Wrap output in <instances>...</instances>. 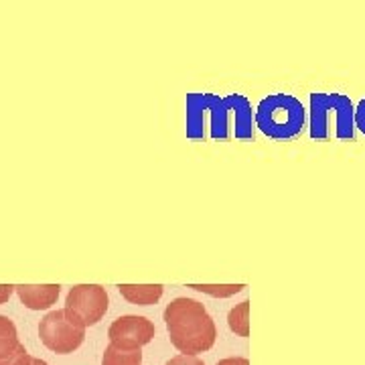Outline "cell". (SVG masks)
Masks as SVG:
<instances>
[{
    "instance_id": "cell-17",
    "label": "cell",
    "mask_w": 365,
    "mask_h": 365,
    "mask_svg": "<svg viewBox=\"0 0 365 365\" xmlns=\"http://www.w3.org/2000/svg\"><path fill=\"white\" fill-rule=\"evenodd\" d=\"M355 128H359L365 134V98L355 106Z\"/></svg>"
},
{
    "instance_id": "cell-5",
    "label": "cell",
    "mask_w": 365,
    "mask_h": 365,
    "mask_svg": "<svg viewBox=\"0 0 365 365\" xmlns=\"http://www.w3.org/2000/svg\"><path fill=\"white\" fill-rule=\"evenodd\" d=\"M108 292L100 284H78L69 290L66 299V313L81 327L98 325L108 313Z\"/></svg>"
},
{
    "instance_id": "cell-3",
    "label": "cell",
    "mask_w": 365,
    "mask_h": 365,
    "mask_svg": "<svg viewBox=\"0 0 365 365\" xmlns=\"http://www.w3.org/2000/svg\"><path fill=\"white\" fill-rule=\"evenodd\" d=\"M307 122V110L299 98L290 93H270L256 108V126L274 140H290L299 136Z\"/></svg>"
},
{
    "instance_id": "cell-14",
    "label": "cell",
    "mask_w": 365,
    "mask_h": 365,
    "mask_svg": "<svg viewBox=\"0 0 365 365\" xmlns=\"http://www.w3.org/2000/svg\"><path fill=\"white\" fill-rule=\"evenodd\" d=\"M227 325L240 337H250V302L244 300L235 304L227 314Z\"/></svg>"
},
{
    "instance_id": "cell-20",
    "label": "cell",
    "mask_w": 365,
    "mask_h": 365,
    "mask_svg": "<svg viewBox=\"0 0 365 365\" xmlns=\"http://www.w3.org/2000/svg\"><path fill=\"white\" fill-rule=\"evenodd\" d=\"M25 365H49V364H47V361H43V359H37V357H29Z\"/></svg>"
},
{
    "instance_id": "cell-9",
    "label": "cell",
    "mask_w": 365,
    "mask_h": 365,
    "mask_svg": "<svg viewBox=\"0 0 365 365\" xmlns=\"http://www.w3.org/2000/svg\"><path fill=\"white\" fill-rule=\"evenodd\" d=\"M14 290L26 309L45 311L57 302L61 287L59 284H16Z\"/></svg>"
},
{
    "instance_id": "cell-4",
    "label": "cell",
    "mask_w": 365,
    "mask_h": 365,
    "mask_svg": "<svg viewBox=\"0 0 365 365\" xmlns=\"http://www.w3.org/2000/svg\"><path fill=\"white\" fill-rule=\"evenodd\" d=\"M39 337L43 345L59 355L73 353L86 339V327L73 321L66 309L47 313L39 323Z\"/></svg>"
},
{
    "instance_id": "cell-10",
    "label": "cell",
    "mask_w": 365,
    "mask_h": 365,
    "mask_svg": "<svg viewBox=\"0 0 365 365\" xmlns=\"http://www.w3.org/2000/svg\"><path fill=\"white\" fill-rule=\"evenodd\" d=\"M207 110L211 116L209 136L213 140H227L232 136V122H230V102L227 98H220L215 93H207Z\"/></svg>"
},
{
    "instance_id": "cell-13",
    "label": "cell",
    "mask_w": 365,
    "mask_h": 365,
    "mask_svg": "<svg viewBox=\"0 0 365 365\" xmlns=\"http://www.w3.org/2000/svg\"><path fill=\"white\" fill-rule=\"evenodd\" d=\"M102 365H143V351L140 349H120L116 345H108L104 351Z\"/></svg>"
},
{
    "instance_id": "cell-16",
    "label": "cell",
    "mask_w": 365,
    "mask_h": 365,
    "mask_svg": "<svg viewBox=\"0 0 365 365\" xmlns=\"http://www.w3.org/2000/svg\"><path fill=\"white\" fill-rule=\"evenodd\" d=\"M165 365H205L197 355H177V357H173L169 359Z\"/></svg>"
},
{
    "instance_id": "cell-15",
    "label": "cell",
    "mask_w": 365,
    "mask_h": 365,
    "mask_svg": "<svg viewBox=\"0 0 365 365\" xmlns=\"http://www.w3.org/2000/svg\"><path fill=\"white\" fill-rule=\"evenodd\" d=\"M187 288H193L197 292H203L215 299H227L232 294H237L244 290V284H187Z\"/></svg>"
},
{
    "instance_id": "cell-6",
    "label": "cell",
    "mask_w": 365,
    "mask_h": 365,
    "mask_svg": "<svg viewBox=\"0 0 365 365\" xmlns=\"http://www.w3.org/2000/svg\"><path fill=\"white\" fill-rule=\"evenodd\" d=\"M155 333H157L155 323L146 317H140V314L118 317L108 329L110 343L120 347V349H128V351L140 349L143 345L150 343L155 339Z\"/></svg>"
},
{
    "instance_id": "cell-19",
    "label": "cell",
    "mask_w": 365,
    "mask_h": 365,
    "mask_svg": "<svg viewBox=\"0 0 365 365\" xmlns=\"http://www.w3.org/2000/svg\"><path fill=\"white\" fill-rule=\"evenodd\" d=\"M217 365H250L246 357H225L222 361H217Z\"/></svg>"
},
{
    "instance_id": "cell-12",
    "label": "cell",
    "mask_w": 365,
    "mask_h": 365,
    "mask_svg": "<svg viewBox=\"0 0 365 365\" xmlns=\"http://www.w3.org/2000/svg\"><path fill=\"white\" fill-rule=\"evenodd\" d=\"M118 290L130 304L150 307L160 300L165 287L163 284H118Z\"/></svg>"
},
{
    "instance_id": "cell-8",
    "label": "cell",
    "mask_w": 365,
    "mask_h": 365,
    "mask_svg": "<svg viewBox=\"0 0 365 365\" xmlns=\"http://www.w3.org/2000/svg\"><path fill=\"white\" fill-rule=\"evenodd\" d=\"M230 112L234 116V136L240 140H254L256 128V114L252 112V104L242 93H230Z\"/></svg>"
},
{
    "instance_id": "cell-11",
    "label": "cell",
    "mask_w": 365,
    "mask_h": 365,
    "mask_svg": "<svg viewBox=\"0 0 365 365\" xmlns=\"http://www.w3.org/2000/svg\"><path fill=\"white\" fill-rule=\"evenodd\" d=\"M187 138L205 140V116H207V93H187Z\"/></svg>"
},
{
    "instance_id": "cell-1",
    "label": "cell",
    "mask_w": 365,
    "mask_h": 365,
    "mask_svg": "<svg viewBox=\"0 0 365 365\" xmlns=\"http://www.w3.org/2000/svg\"><path fill=\"white\" fill-rule=\"evenodd\" d=\"M163 317L169 331L170 343L182 355L205 353L213 347L217 329L207 309L199 300L185 299V297L170 300Z\"/></svg>"
},
{
    "instance_id": "cell-18",
    "label": "cell",
    "mask_w": 365,
    "mask_h": 365,
    "mask_svg": "<svg viewBox=\"0 0 365 365\" xmlns=\"http://www.w3.org/2000/svg\"><path fill=\"white\" fill-rule=\"evenodd\" d=\"M14 287L13 284H0V304L9 302V299L13 297Z\"/></svg>"
},
{
    "instance_id": "cell-7",
    "label": "cell",
    "mask_w": 365,
    "mask_h": 365,
    "mask_svg": "<svg viewBox=\"0 0 365 365\" xmlns=\"http://www.w3.org/2000/svg\"><path fill=\"white\" fill-rule=\"evenodd\" d=\"M31 355L26 353L25 345H21L19 333L14 323L0 314V365H25Z\"/></svg>"
},
{
    "instance_id": "cell-2",
    "label": "cell",
    "mask_w": 365,
    "mask_h": 365,
    "mask_svg": "<svg viewBox=\"0 0 365 365\" xmlns=\"http://www.w3.org/2000/svg\"><path fill=\"white\" fill-rule=\"evenodd\" d=\"M353 140L355 136V106L345 93H311V138Z\"/></svg>"
}]
</instances>
